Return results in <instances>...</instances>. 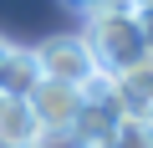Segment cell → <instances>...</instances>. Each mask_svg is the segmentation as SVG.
<instances>
[{
  "mask_svg": "<svg viewBox=\"0 0 153 148\" xmlns=\"http://www.w3.org/2000/svg\"><path fill=\"white\" fill-rule=\"evenodd\" d=\"M82 46H87L92 66H97V71H107V77H117L123 66H133L138 56H148V51H143V36H138V16L123 5V0L87 10Z\"/></svg>",
  "mask_w": 153,
  "mask_h": 148,
  "instance_id": "1",
  "label": "cell"
},
{
  "mask_svg": "<svg viewBox=\"0 0 153 148\" xmlns=\"http://www.w3.org/2000/svg\"><path fill=\"white\" fill-rule=\"evenodd\" d=\"M36 66H41L46 82H66V87L87 82L97 71L92 56H87V46H82V36H51V41H41L36 46Z\"/></svg>",
  "mask_w": 153,
  "mask_h": 148,
  "instance_id": "2",
  "label": "cell"
},
{
  "mask_svg": "<svg viewBox=\"0 0 153 148\" xmlns=\"http://www.w3.org/2000/svg\"><path fill=\"white\" fill-rule=\"evenodd\" d=\"M26 107H31V118L41 123V128H76V112H82V97H76V87H66V82H36L31 92H26Z\"/></svg>",
  "mask_w": 153,
  "mask_h": 148,
  "instance_id": "3",
  "label": "cell"
},
{
  "mask_svg": "<svg viewBox=\"0 0 153 148\" xmlns=\"http://www.w3.org/2000/svg\"><path fill=\"white\" fill-rule=\"evenodd\" d=\"M112 97L123 118H143L153 123V56H138L133 66H123L112 77Z\"/></svg>",
  "mask_w": 153,
  "mask_h": 148,
  "instance_id": "4",
  "label": "cell"
},
{
  "mask_svg": "<svg viewBox=\"0 0 153 148\" xmlns=\"http://www.w3.org/2000/svg\"><path fill=\"white\" fill-rule=\"evenodd\" d=\"M41 123L31 118L26 97H0V148H31Z\"/></svg>",
  "mask_w": 153,
  "mask_h": 148,
  "instance_id": "5",
  "label": "cell"
},
{
  "mask_svg": "<svg viewBox=\"0 0 153 148\" xmlns=\"http://www.w3.org/2000/svg\"><path fill=\"white\" fill-rule=\"evenodd\" d=\"M36 82H41L36 51H21V46H10V51H5V61H0V97H26Z\"/></svg>",
  "mask_w": 153,
  "mask_h": 148,
  "instance_id": "6",
  "label": "cell"
},
{
  "mask_svg": "<svg viewBox=\"0 0 153 148\" xmlns=\"http://www.w3.org/2000/svg\"><path fill=\"white\" fill-rule=\"evenodd\" d=\"M97 148H153V123H143V118H117L112 133H107Z\"/></svg>",
  "mask_w": 153,
  "mask_h": 148,
  "instance_id": "7",
  "label": "cell"
},
{
  "mask_svg": "<svg viewBox=\"0 0 153 148\" xmlns=\"http://www.w3.org/2000/svg\"><path fill=\"white\" fill-rule=\"evenodd\" d=\"M31 148H92V143L76 133V128H41Z\"/></svg>",
  "mask_w": 153,
  "mask_h": 148,
  "instance_id": "8",
  "label": "cell"
},
{
  "mask_svg": "<svg viewBox=\"0 0 153 148\" xmlns=\"http://www.w3.org/2000/svg\"><path fill=\"white\" fill-rule=\"evenodd\" d=\"M138 36H143V51L153 56V10H138Z\"/></svg>",
  "mask_w": 153,
  "mask_h": 148,
  "instance_id": "9",
  "label": "cell"
},
{
  "mask_svg": "<svg viewBox=\"0 0 153 148\" xmlns=\"http://www.w3.org/2000/svg\"><path fill=\"white\" fill-rule=\"evenodd\" d=\"M71 10H97V5H112V0H66Z\"/></svg>",
  "mask_w": 153,
  "mask_h": 148,
  "instance_id": "10",
  "label": "cell"
},
{
  "mask_svg": "<svg viewBox=\"0 0 153 148\" xmlns=\"http://www.w3.org/2000/svg\"><path fill=\"white\" fill-rule=\"evenodd\" d=\"M123 5H128V10L138 16V10H153V0H123Z\"/></svg>",
  "mask_w": 153,
  "mask_h": 148,
  "instance_id": "11",
  "label": "cell"
},
{
  "mask_svg": "<svg viewBox=\"0 0 153 148\" xmlns=\"http://www.w3.org/2000/svg\"><path fill=\"white\" fill-rule=\"evenodd\" d=\"M5 51H10V41H5V36H0V61H5Z\"/></svg>",
  "mask_w": 153,
  "mask_h": 148,
  "instance_id": "12",
  "label": "cell"
}]
</instances>
